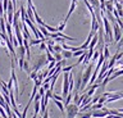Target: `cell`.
<instances>
[{"instance_id": "obj_1", "label": "cell", "mask_w": 123, "mask_h": 118, "mask_svg": "<svg viewBox=\"0 0 123 118\" xmlns=\"http://www.w3.org/2000/svg\"><path fill=\"white\" fill-rule=\"evenodd\" d=\"M92 69H94V63H88L86 71H85L81 75V86H80V91H83V93L86 91L85 89H86L87 82H88V80H90V77H91Z\"/></svg>"}, {"instance_id": "obj_2", "label": "cell", "mask_w": 123, "mask_h": 118, "mask_svg": "<svg viewBox=\"0 0 123 118\" xmlns=\"http://www.w3.org/2000/svg\"><path fill=\"white\" fill-rule=\"evenodd\" d=\"M78 110H80L78 105H76L74 103H69V104L65 105V116H67V118H74L78 113Z\"/></svg>"}, {"instance_id": "obj_3", "label": "cell", "mask_w": 123, "mask_h": 118, "mask_svg": "<svg viewBox=\"0 0 123 118\" xmlns=\"http://www.w3.org/2000/svg\"><path fill=\"white\" fill-rule=\"evenodd\" d=\"M103 96H105V103L104 105H106L108 103H111V101H115V100H121L122 99V93H104Z\"/></svg>"}, {"instance_id": "obj_4", "label": "cell", "mask_w": 123, "mask_h": 118, "mask_svg": "<svg viewBox=\"0 0 123 118\" xmlns=\"http://www.w3.org/2000/svg\"><path fill=\"white\" fill-rule=\"evenodd\" d=\"M111 31H113V43L115 44L122 39V28L117 23H113L111 25Z\"/></svg>"}, {"instance_id": "obj_5", "label": "cell", "mask_w": 123, "mask_h": 118, "mask_svg": "<svg viewBox=\"0 0 123 118\" xmlns=\"http://www.w3.org/2000/svg\"><path fill=\"white\" fill-rule=\"evenodd\" d=\"M46 63H48V62H46V56H45V55H40V56L37 58L36 63L33 64L32 72H35V73H37L38 69H40V68H42V66H44V64H46Z\"/></svg>"}, {"instance_id": "obj_6", "label": "cell", "mask_w": 123, "mask_h": 118, "mask_svg": "<svg viewBox=\"0 0 123 118\" xmlns=\"http://www.w3.org/2000/svg\"><path fill=\"white\" fill-rule=\"evenodd\" d=\"M98 28H99V23L96 21L95 13H91V32H96Z\"/></svg>"}, {"instance_id": "obj_7", "label": "cell", "mask_w": 123, "mask_h": 118, "mask_svg": "<svg viewBox=\"0 0 123 118\" xmlns=\"http://www.w3.org/2000/svg\"><path fill=\"white\" fill-rule=\"evenodd\" d=\"M76 6H77V0H72V4H71V8H69V12H68V14H67V17H65V19H64V22H67V21L69 19V17L72 16V13H73V12H74Z\"/></svg>"}, {"instance_id": "obj_8", "label": "cell", "mask_w": 123, "mask_h": 118, "mask_svg": "<svg viewBox=\"0 0 123 118\" xmlns=\"http://www.w3.org/2000/svg\"><path fill=\"white\" fill-rule=\"evenodd\" d=\"M60 54H62V56H63V59H69V58H72V56H73L72 51L67 50V49H63V50L60 51Z\"/></svg>"}, {"instance_id": "obj_9", "label": "cell", "mask_w": 123, "mask_h": 118, "mask_svg": "<svg viewBox=\"0 0 123 118\" xmlns=\"http://www.w3.org/2000/svg\"><path fill=\"white\" fill-rule=\"evenodd\" d=\"M22 71H25V72H27V73L30 75V72H31V68H30V60H27V59H25V60H23Z\"/></svg>"}, {"instance_id": "obj_10", "label": "cell", "mask_w": 123, "mask_h": 118, "mask_svg": "<svg viewBox=\"0 0 123 118\" xmlns=\"http://www.w3.org/2000/svg\"><path fill=\"white\" fill-rule=\"evenodd\" d=\"M108 113L110 116H117V114L122 113V109H108Z\"/></svg>"}, {"instance_id": "obj_11", "label": "cell", "mask_w": 123, "mask_h": 118, "mask_svg": "<svg viewBox=\"0 0 123 118\" xmlns=\"http://www.w3.org/2000/svg\"><path fill=\"white\" fill-rule=\"evenodd\" d=\"M53 56H54V60H55V62H59V60L63 59V56H62L60 53H54Z\"/></svg>"}, {"instance_id": "obj_12", "label": "cell", "mask_w": 123, "mask_h": 118, "mask_svg": "<svg viewBox=\"0 0 123 118\" xmlns=\"http://www.w3.org/2000/svg\"><path fill=\"white\" fill-rule=\"evenodd\" d=\"M53 50H54V53H60L62 50H63V48H62V45H55L54 44L53 45Z\"/></svg>"}, {"instance_id": "obj_13", "label": "cell", "mask_w": 123, "mask_h": 118, "mask_svg": "<svg viewBox=\"0 0 123 118\" xmlns=\"http://www.w3.org/2000/svg\"><path fill=\"white\" fill-rule=\"evenodd\" d=\"M94 51H95V50H94ZM99 55H100V53H99L98 50H96V51L94 53V54H92V56H91V59H92V63H95L96 60H98V58H99Z\"/></svg>"}, {"instance_id": "obj_14", "label": "cell", "mask_w": 123, "mask_h": 118, "mask_svg": "<svg viewBox=\"0 0 123 118\" xmlns=\"http://www.w3.org/2000/svg\"><path fill=\"white\" fill-rule=\"evenodd\" d=\"M65 25H67V22H62V23L59 25V27H56V30H58V31H63V30L65 28Z\"/></svg>"}, {"instance_id": "obj_15", "label": "cell", "mask_w": 123, "mask_h": 118, "mask_svg": "<svg viewBox=\"0 0 123 118\" xmlns=\"http://www.w3.org/2000/svg\"><path fill=\"white\" fill-rule=\"evenodd\" d=\"M53 99H55V100H60V101H63L64 99L60 96V95H56V94H53V96H51Z\"/></svg>"}, {"instance_id": "obj_16", "label": "cell", "mask_w": 123, "mask_h": 118, "mask_svg": "<svg viewBox=\"0 0 123 118\" xmlns=\"http://www.w3.org/2000/svg\"><path fill=\"white\" fill-rule=\"evenodd\" d=\"M40 50H42V51H45V50H46V43H45V41L40 43Z\"/></svg>"}, {"instance_id": "obj_17", "label": "cell", "mask_w": 123, "mask_h": 118, "mask_svg": "<svg viewBox=\"0 0 123 118\" xmlns=\"http://www.w3.org/2000/svg\"><path fill=\"white\" fill-rule=\"evenodd\" d=\"M72 68H74V64H73V66H69V67H64V68H62V71L63 72H69L72 69Z\"/></svg>"}, {"instance_id": "obj_18", "label": "cell", "mask_w": 123, "mask_h": 118, "mask_svg": "<svg viewBox=\"0 0 123 118\" xmlns=\"http://www.w3.org/2000/svg\"><path fill=\"white\" fill-rule=\"evenodd\" d=\"M42 118H49V110H45V112L42 113Z\"/></svg>"}]
</instances>
